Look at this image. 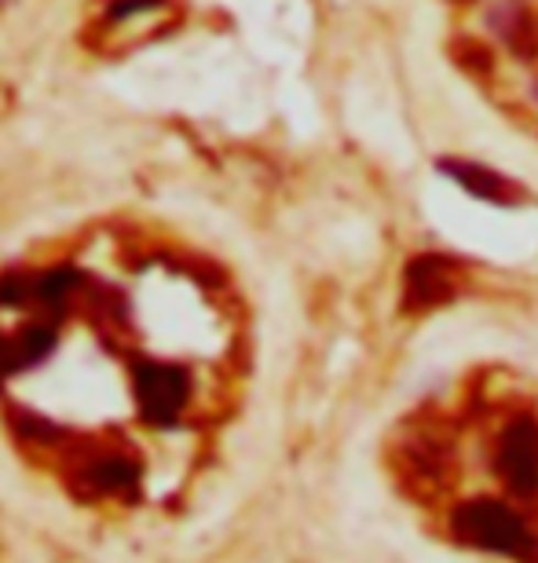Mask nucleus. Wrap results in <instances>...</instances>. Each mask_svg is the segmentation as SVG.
<instances>
[{"mask_svg":"<svg viewBox=\"0 0 538 563\" xmlns=\"http://www.w3.org/2000/svg\"><path fill=\"white\" fill-rule=\"evenodd\" d=\"M447 527L462 545L480 549L491 556L509 560H535L538 556V534L531 520L517 509V501L502 494H473L451 505Z\"/></svg>","mask_w":538,"mask_h":563,"instance_id":"f257e3e1","label":"nucleus"},{"mask_svg":"<svg viewBox=\"0 0 538 563\" xmlns=\"http://www.w3.org/2000/svg\"><path fill=\"white\" fill-rule=\"evenodd\" d=\"M487 461L502 483V498L535 501L538 494V418L531 410H506L491 424Z\"/></svg>","mask_w":538,"mask_h":563,"instance_id":"f03ea898","label":"nucleus"},{"mask_svg":"<svg viewBox=\"0 0 538 563\" xmlns=\"http://www.w3.org/2000/svg\"><path fill=\"white\" fill-rule=\"evenodd\" d=\"M195 380L179 363H143L136 374V402L143 421L173 424L187 413Z\"/></svg>","mask_w":538,"mask_h":563,"instance_id":"7ed1b4c3","label":"nucleus"},{"mask_svg":"<svg viewBox=\"0 0 538 563\" xmlns=\"http://www.w3.org/2000/svg\"><path fill=\"white\" fill-rule=\"evenodd\" d=\"M454 292H458V264L454 261L425 253V256H414L407 264V282H403L407 311L440 308V303L454 300Z\"/></svg>","mask_w":538,"mask_h":563,"instance_id":"20e7f679","label":"nucleus"},{"mask_svg":"<svg viewBox=\"0 0 538 563\" xmlns=\"http://www.w3.org/2000/svg\"><path fill=\"white\" fill-rule=\"evenodd\" d=\"M487 30L498 44H506L509 55L524 63L538 59V11L520 4V0H502L487 11Z\"/></svg>","mask_w":538,"mask_h":563,"instance_id":"39448f33","label":"nucleus"},{"mask_svg":"<svg viewBox=\"0 0 538 563\" xmlns=\"http://www.w3.org/2000/svg\"><path fill=\"white\" fill-rule=\"evenodd\" d=\"M440 173L451 176L465 195H473L480 201H491V206H517V201H524V190L487 165L462 162V157H440Z\"/></svg>","mask_w":538,"mask_h":563,"instance_id":"423d86ee","label":"nucleus"},{"mask_svg":"<svg viewBox=\"0 0 538 563\" xmlns=\"http://www.w3.org/2000/svg\"><path fill=\"white\" fill-rule=\"evenodd\" d=\"M140 461L121 450H92L77 465V483H85L88 494H125L136 487Z\"/></svg>","mask_w":538,"mask_h":563,"instance_id":"0eeeda50","label":"nucleus"},{"mask_svg":"<svg viewBox=\"0 0 538 563\" xmlns=\"http://www.w3.org/2000/svg\"><path fill=\"white\" fill-rule=\"evenodd\" d=\"M447 55L462 66L465 74H473V77H487V74H495V55H491V48L484 41H476V37H469V33H458V37L447 44Z\"/></svg>","mask_w":538,"mask_h":563,"instance_id":"6e6552de","label":"nucleus"},{"mask_svg":"<svg viewBox=\"0 0 538 563\" xmlns=\"http://www.w3.org/2000/svg\"><path fill=\"white\" fill-rule=\"evenodd\" d=\"M531 99L538 103V74H535V81H531Z\"/></svg>","mask_w":538,"mask_h":563,"instance_id":"1a4fd4ad","label":"nucleus"},{"mask_svg":"<svg viewBox=\"0 0 538 563\" xmlns=\"http://www.w3.org/2000/svg\"><path fill=\"white\" fill-rule=\"evenodd\" d=\"M454 4H469V0H454Z\"/></svg>","mask_w":538,"mask_h":563,"instance_id":"9d476101","label":"nucleus"}]
</instances>
